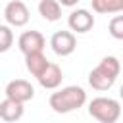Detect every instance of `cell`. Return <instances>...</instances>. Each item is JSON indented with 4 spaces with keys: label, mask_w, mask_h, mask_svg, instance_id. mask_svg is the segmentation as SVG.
I'll return each mask as SVG.
<instances>
[{
    "label": "cell",
    "mask_w": 123,
    "mask_h": 123,
    "mask_svg": "<svg viewBox=\"0 0 123 123\" xmlns=\"http://www.w3.org/2000/svg\"><path fill=\"white\" fill-rule=\"evenodd\" d=\"M119 73H121V63H119V60H117L115 56H106V58H102L100 63L88 73V85H90L94 90H100V92L110 90V88L115 85Z\"/></svg>",
    "instance_id": "obj_1"
},
{
    "label": "cell",
    "mask_w": 123,
    "mask_h": 123,
    "mask_svg": "<svg viewBox=\"0 0 123 123\" xmlns=\"http://www.w3.org/2000/svg\"><path fill=\"white\" fill-rule=\"evenodd\" d=\"M48 104L56 113H69L86 104V92L83 86L69 85V86H63V88L52 92L48 98Z\"/></svg>",
    "instance_id": "obj_2"
},
{
    "label": "cell",
    "mask_w": 123,
    "mask_h": 123,
    "mask_svg": "<svg viewBox=\"0 0 123 123\" xmlns=\"http://www.w3.org/2000/svg\"><path fill=\"white\" fill-rule=\"evenodd\" d=\"M88 115L100 123H115L121 115V104L115 98L96 96L88 104Z\"/></svg>",
    "instance_id": "obj_3"
},
{
    "label": "cell",
    "mask_w": 123,
    "mask_h": 123,
    "mask_svg": "<svg viewBox=\"0 0 123 123\" xmlns=\"http://www.w3.org/2000/svg\"><path fill=\"white\" fill-rule=\"evenodd\" d=\"M50 46L54 50L56 56H69L75 52L77 48V37L73 31H56L52 37H50Z\"/></svg>",
    "instance_id": "obj_4"
},
{
    "label": "cell",
    "mask_w": 123,
    "mask_h": 123,
    "mask_svg": "<svg viewBox=\"0 0 123 123\" xmlns=\"http://www.w3.org/2000/svg\"><path fill=\"white\" fill-rule=\"evenodd\" d=\"M4 17L10 27H25L31 19V13H29V8L25 6V2L12 0L4 8Z\"/></svg>",
    "instance_id": "obj_5"
},
{
    "label": "cell",
    "mask_w": 123,
    "mask_h": 123,
    "mask_svg": "<svg viewBox=\"0 0 123 123\" xmlns=\"http://www.w3.org/2000/svg\"><path fill=\"white\" fill-rule=\"evenodd\" d=\"M4 94H6V98H10V100H15V102L25 104V102H29V100L35 98V88H33V85H31L29 81H25V79H13V81H10V83L6 85Z\"/></svg>",
    "instance_id": "obj_6"
},
{
    "label": "cell",
    "mask_w": 123,
    "mask_h": 123,
    "mask_svg": "<svg viewBox=\"0 0 123 123\" xmlns=\"http://www.w3.org/2000/svg\"><path fill=\"white\" fill-rule=\"evenodd\" d=\"M67 25L73 33H88L92 27H94V15L85 10V8H79V10H73L67 17Z\"/></svg>",
    "instance_id": "obj_7"
},
{
    "label": "cell",
    "mask_w": 123,
    "mask_h": 123,
    "mask_svg": "<svg viewBox=\"0 0 123 123\" xmlns=\"http://www.w3.org/2000/svg\"><path fill=\"white\" fill-rule=\"evenodd\" d=\"M17 46L23 52V56L29 54V52H42L44 46H46V38L42 37L40 31H25V33L19 35Z\"/></svg>",
    "instance_id": "obj_8"
},
{
    "label": "cell",
    "mask_w": 123,
    "mask_h": 123,
    "mask_svg": "<svg viewBox=\"0 0 123 123\" xmlns=\"http://www.w3.org/2000/svg\"><path fill=\"white\" fill-rule=\"evenodd\" d=\"M37 81H38V85H40L42 88L54 90V88H58V86L62 85V81H63V71H62V67H60L58 63L48 62V65H46L44 71L37 77Z\"/></svg>",
    "instance_id": "obj_9"
},
{
    "label": "cell",
    "mask_w": 123,
    "mask_h": 123,
    "mask_svg": "<svg viewBox=\"0 0 123 123\" xmlns=\"http://www.w3.org/2000/svg\"><path fill=\"white\" fill-rule=\"evenodd\" d=\"M21 117H23V104L21 102H15V100H10V98H4L0 102V119L19 121Z\"/></svg>",
    "instance_id": "obj_10"
},
{
    "label": "cell",
    "mask_w": 123,
    "mask_h": 123,
    "mask_svg": "<svg viewBox=\"0 0 123 123\" xmlns=\"http://www.w3.org/2000/svg\"><path fill=\"white\" fill-rule=\"evenodd\" d=\"M46 65H48V58L42 52H29V54H25V67H27V71L33 77H38L44 71Z\"/></svg>",
    "instance_id": "obj_11"
},
{
    "label": "cell",
    "mask_w": 123,
    "mask_h": 123,
    "mask_svg": "<svg viewBox=\"0 0 123 123\" xmlns=\"http://www.w3.org/2000/svg\"><path fill=\"white\" fill-rule=\"evenodd\" d=\"M38 13L46 21H58L62 17V4L58 0H40L38 2Z\"/></svg>",
    "instance_id": "obj_12"
},
{
    "label": "cell",
    "mask_w": 123,
    "mask_h": 123,
    "mask_svg": "<svg viewBox=\"0 0 123 123\" xmlns=\"http://www.w3.org/2000/svg\"><path fill=\"white\" fill-rule=\"evenodd\" d=\"M96 13H119L123 12V0H90Z\"/></svg>",
    "instance_id": "obj_13"
},
{
    "label": "cell",
    "mask_w": 123,
    "mask_h": 123,
    "mask_svg": "<svg viewBox=\"0 0 123 123\" xmlns=\"http://www.w3.org/2000/svg\"><path fill=\"white\" fill-rule=\"evenodd\" d=\"M13 46V31L10 25H0V54L8 52Z\"/></svg>",
    "instance_id": "obj_14"
},
{
    "label": "cell",
    "mask_w": 123,
    "mask_h": 123,
    "mask_svg": "<svg viewBox=\"0 0 123 123\" xmlns=\"http://www.w3.org/2000/svg\"><path fill=\"white\" fill-rule=\"evenodd\" d=\"M108 31H110V35H111L113 38L121 40V38H123V15H115V17L110 21Z\"/></svg>",
    "instance_id": "obj_15"
},
{
    "label": "cell",
    "mask_w": 123,
    "mask_h": 123,
    "mask_svg": "<svg viewBox=\"0 0 123 123\" xmlns=\"http://www.w3.org/2000/svg\"><path fill=\"white\" fill-rule=\"evenodd\" d=\"M62 6H65V8H73V6H77V2L79 0H58Z\"/></svg>",
    "instance_id": "obj_16"
}]
</instances>
